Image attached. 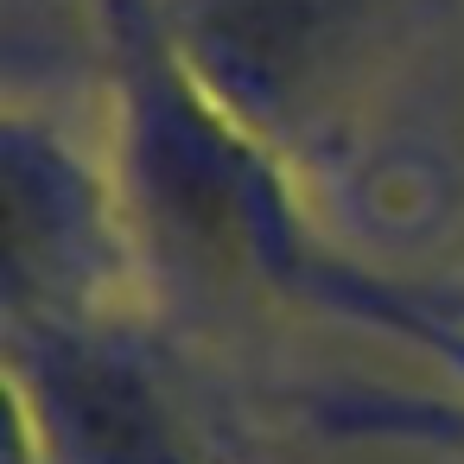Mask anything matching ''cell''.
Segmentation results:
<instances>
[{"label": "cell", "instance_id": "1", "mask_svg": "<svg viewBox=\"0 0 464 464\" xmlns=\"http://www.w3.org/2000/svg\"><path fill=\"white\" fill-rule=\"evenodd\" d=\"M115 52V179L153 286H261L331 318L394 331L464 369V324L432 299L337 255L299 198V179L255 147L172 58L147 0H102Z\"/></svg>", "mask_w": 464, "mask_h": 464}, {"label": "cell", "instance_id": "2", "mask_svg": "<svg viewBox=\"0 0 464 464\" xmlns=\"http://www.w3.org/2000/svg\"><path fill=\"white\" fill-rule=\"evenodd\" d=\"M185 77L293 179L350 140L426 0H147Z\"/></svg>", "mask_w": 464, "mask_h": 464}, {"label": "cell", "instance_id": "3", "mask_svg": "<svg viewBox=\"0 0 464 464\" xmlns=\"http://www.w3.org/2000/svg\"><path fill=\"white\" fill-rule=\"evenodd\" d=\"M7 324H140L147 255L115 179V160L83 153L71 128L7 102Z\"/></svg>", "mask_w": 464, "mask_h": 464}, {"label": "cell", "instance_id": "4", "mask_svg": "<svg viewBox=\"0 0 464 464\" xmlns=\"http://www.w3.org/2000/svg\"><path fill=\"white\" fill-rule=\"evenodd\" d=\"M140 324H7V464H204Z\"/></svg>", "mask_w": 464, "mask_h": 464}]
</instances>
